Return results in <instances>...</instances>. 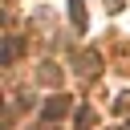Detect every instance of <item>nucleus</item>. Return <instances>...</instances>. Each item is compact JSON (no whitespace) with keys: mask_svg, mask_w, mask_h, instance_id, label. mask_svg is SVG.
I'll return each mask as SVG.
<instances>
[{"mask_svg":"<svg viewBox=\"0 0 130 130\" xmlns=\"http://www.w3.org/2000/svg\"><path fill=\"white\" fill-rule=\"evenodd\" d=\"M65 110H69V98H49V106H45V118L53 122V118H61Z\"/></svg>","mask_w":130,"mask_h":130,"instance_id":"f257e3e1","label":"nucleus"},{"mask_svg":"<svg viewBox=\"0 0 130 130\" xmlns=\"http://www.w3.org/2000/svg\"><path fill=\"white\" fill-rule=\"evenodd\" d=\"M69 16H73V28H85V4L81 0H69Z\"/></svg>","mask_w":130,"mask_h":130,"instance_id":"f03ea898","label":"nucleus"},{"mask_svg":"<svg viewBox=\"0 0 130 130\" xmlns=\"http://www.w3.org/2000/svg\"><path fill=\"white\" fill-rule=\"evenodd\" d=\"M16 53H20V41H8V45H4V65H8Z\"/></svg>","mask_w":130,"mask_h":130,"instance_id":"7ed1b4c3","label":"nucleus"}]
</instances>
